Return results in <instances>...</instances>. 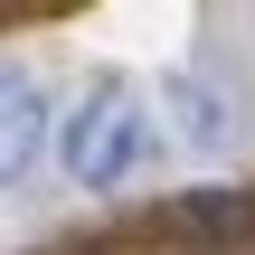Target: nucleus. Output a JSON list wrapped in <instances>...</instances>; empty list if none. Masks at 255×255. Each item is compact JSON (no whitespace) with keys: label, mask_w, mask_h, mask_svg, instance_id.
I'll return each instance as SVG.
<instances>
[{"label":"nucleus","mask_w":255,"mask_h":255,"mask_svg":"<svg viewBox=\"0 0 255 255\" xmlns=\"http://www.w3.org/2000/svg\"><path fill=\"white\" fill-rule=\"evenodd\" d=\"M57 161H66L76 189H123V180L151 161V104H142L123 76H95V85L76 95L66 132H57Z\"/></svg>","instance_id":"obj_1"},{"label":"nucleus","mask_w":255,"mask_h":255,"mask_svg":"<svg viewBox=\"0 0 255 255\" xmlns=\"http://www.w3.org/2000/svg\"><path fill=\"white\" fill-rule=\"evenodd\" d=\"M161 123L189 142V151H237V95L218 66H180L161 85Z\"/></svg>","instance_id":"obj_2"},{"label":"nucleus","mask_w":255,"mask_h":255,"mask_svg":"<svg viewBox=\"0 0 255 255\" xmlns=\"http://www.w3.org/2000/svg\"><path fill=\"white\" fill-rule=\"evenodd\" d=\"M38 151H47V85L19 57H0V189H19Z\"/></svg>","instance_id":"obj_3"}]
</instances>
